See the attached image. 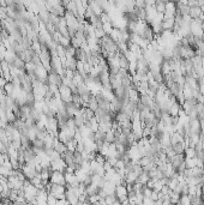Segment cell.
Listing matches in <instances>:
<instances>
[{
	"mask_svg": "<svg viewBox=\"0 0 204 205\" xmlns=\"http://www.w3.org/2000/svg\"><path fill=\"white\" fill-rule=\"evenodd\" d=\"M65 193H66V188H65V186H61V185H53V183H51L49 194H52V196L56 198L58 200H60V199H65Z\"/></svg>",
	"mask_w": 204,
	"mask_h": 205,
	"instance_id": "6da1fadb",
	"label": "cell"
},
{
	"mask_svg": "<svg viewBox=\"0 0 204 205\" xmlns=\"http://www.w3.org/2000/svg\"><path fill=\"white\" fill-rule=\"evenodd\" d=\"M49 182L53 183V185H61V186H65V185H66L65 175H64L63 173H60V172H52V173H51Z\"/></svg>",
	"mask_w": 204,
	"mask_h": 205,
	"instance_id": "7a4b0ae2",
	"label": "cell"
},
{
	"mask_svg": "<svg viewBox=\"0 0 204 205\" xmlns=\"http://www.w3.org/2000/svg\"><path fill=\"white\" fill-rule=\"evenodd\" d=\"M119 65H120L121 70H124V71H129L130 62H129L127 58H126L124 54H120V56H119Z\"/></svg>",
	"mask_w": 204,
	"mask_h": 205,
	"instance_id": "3957f363",
	"label": "cell"
},
{
	"mask_svg": "<svg viewBox=\"0 0 204 205\" xmlns=\"http://www.w3.org/2000/svg\"><path fill=\"white\" fill-rule=\"evenodd\" d=\"M15 90H16V88H15V85L11 83V82H7L6 85L4 86V91H5V94H6L7 96H12Z\"/></svg>",
	"mask_w": 204,
	"mask_h": 205,
	"instance_id": "277c9868",
	"label": "cell"
},
{
	"mask_svg": "<svg viewBox=\"0 0 204 205\" xmlns=\"http://www.w3.org/2000/svg\"><path fill=\"white\" fill-rule=\"evenodd\" d=\"M172 151L175 154V155H180L184 152V145L182 143H175V144H172Z\"/></svg>",
	"mask_w": 204,
	"mask_h": 205,
	"instance_id": "5b68a950",
	"label": "cell"
},
{
	"mask_svg": "<svg viewBox=\"0 0 204 205\" xmlns=\"http://www.w3.org/2000/svg\"><path fill=\"white\" fill-rule=\"evenodd\" d=\"M56 203H58V199L55 197H53L52 194H48L47 205H56Z\"/></svg>",
	"mask_w": 204,
	"mask_h": 205,
	"instance_id": "8992f818",
	"label": "cell"
},
{
	"mask_svg": "<svg viewBox=\"0 0 204 205\" xmlns=\"http://www.w3.org/2000/svg\"><path fill=\"white\" fill-rule=\"evenodd\" d=\"M186 152H193V150H192V149L190 148V149H187V150H186ZM186 156H188V159H191V157L193 156V154H187Z\"/></svg>",
	"mask_w": 204,
	"mask_h": 205,
	"instance_id": "52a82bcc",
	"label": "cell"
}]
</instances>
